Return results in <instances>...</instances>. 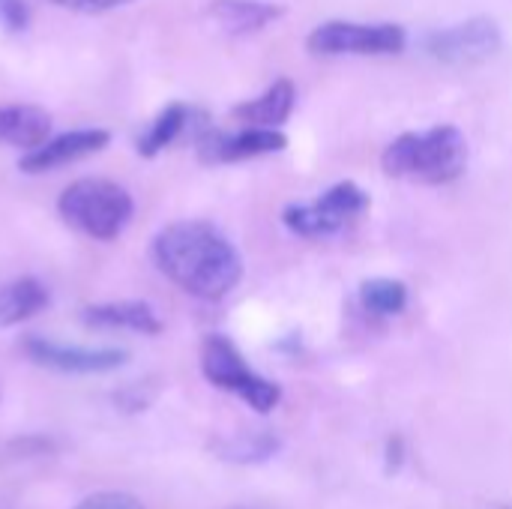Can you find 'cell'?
<instances>
[{
  "instance_id": "obj_1",
  "label": "cell",
  "mask_w": 512,
  "mask_h": 509,
  "mask_svg": "<svg viewBox=\"0 0 512 509\" xmlns=\"http://www.w3.org/2000/svg\"><path fill=\"white\" fill-rule=\"evenodd\" d=\"M153 264L189 297L216 303L243 282V258L237 246L204 219H180L165 225L150 246Z\"/></svg>"
},
{
  "instance_id": "obj_2",
  "label": "cell",
  "mask_w": 512,
  "mask_h": 509,
  "mask_svg": "<svg viewBox=\"0 0 512 509\" xmlns=\"http://www.w3.org/2000/svg\"><path fill=\"white\" fill-rule=\"evenodd\" d=\"M387 177L423 186L456 183L468 171V138L456 123H438L426 132H402L381 153Z\"/></svg>"
},
{
  "instance_id": "obj_3",
  "label": "cell",
  "mask_w": 512,
  "mask_h": 509,
  "mask_svg": "<svg viewBox=\"0 0 512 509\" xmlns=\"http://www.w3.org/2000/svg\"><path fill=\"white\" fill-rule=\"evenodd\" d=\"M57 213L63 216V222L69 228L81 231L84 237L111 243L126 231V225L135 213V201L114 180L81 177L60 192Z\"/></svg>"
},
{
  "instance_id": "obj_4",
  "label": "cell",
  "mask_w": 512,
  "mask_h": 509,
  "mask_svg": "<svg viewBox=\"0 0 512 509\" xmlns=\"http://www.w3.org/2000/svg\"><path fill=\"white\" fill-rule=\"evenodd\" d=\"M201 372L213 387L240 396L258 414H270L282 402V387L276 381H267L258 372H252L249 363L243 360L240 348L222 333H210L204 339Z\"/></svg>"
},
{
  "instance_id": "obj_5",
  "label": "cell",
  "mask_w": 512,
  "mask_h": 509,
  "mask_svg": "<svg viewBox=\"0 0 512 509\" xmlns=\"http://www.w3.org/2000/svg\"><path fill=\"white\" fill-rule=\"evenodd\" d=\"M306 48L318 57H390L408 48V30L393 21H345L333 18L306 36Z\"/></svg>"
},
{
  "instance_id": "obj_6",
  "label": "cell",
  "mask_w": 512,
  "mask_h": 509,
  "mask_svg": "<svg viewBox=\"0 0 512 509\" xmlns=\"http://www.w3.org/2000/svg\"><path fill=\"white\" fill-rule=\"evenodd\" d=\"M369 210V195L354 180H342L321 192L315 201L306 204H288L282 210V225L306 240H321L345 231L357 216Z\"/></svg>"
},
{
  "instance_id": "obj_7",
  "label": "cell",
  "mask_w": 512,
  "mask_h": 509,
  "mask_svg": "<svg viewBox=\"0 0 512 509\" xmlns=\"http://www.w3.org/2000/svg\"><path fill=\"white\" fill-rule=\"evenodd\" d=\"M423 45L432 60L462 69V66H480L492 60L504 45V33L495 18L474 15L468 21L432 30Z\"/></svg>"
},
{
  "instance_id": "obj_8",
  "label": "cell",
  "mask_w": 512,
  "mask_h": 509,
  "mask_svg": "<svg viewBox=\"0 0 512 509\" xmlns=\"http://www.w3.org/2000/svg\"><path fill=\"white\" fill-rule=\"evenodd\" d=\"M24 354L36 366L54 369L63 375H102V372H114L126 366L129 360V354L120 348H78V345H63V342L42 339V336H27Z\"/></svg>"
},
{
  "instance_id": "obj_9",
  "label": "cell",
  "mask_w": 512,
  "mask_h": 509,
  "mask_svg": "<svg viewBox=\"0 0 512 509\" xmlns=\"http://www.w3.org/2000/svg\"><path fill=\"white\" fill-rule=\"evenodd\" d=\"M285 147H288V135L282 129H267V126H243L240 132L210 129L198 141V156L207 165H231V162L282 153Z\"/></svg>"
},
{
  "instance_id": "obj_10",
  "label": "cell",
  "mask_w": 512,
  "mask_h": 509,
  "mask_svg": "<svg viewBox=\"0 0 512 509\" xmlns=\"http://www.w3.org/2000/svg\"><path fill=\"white\" fill-rule=\"evenodd\" d=\"M108 141H111V132H108V129H99V126L72 129V132L45 138V141H42L39 147H33V150H24V156L18 159V168H21L24 174H45V171L72 165V162H78V159H87V156L105 150Z\"/></svg>"
},
{
  "instance_id": "obj_11",
  "label": "cell",
  "mask_w": 512,
  "mask_h": 509,
  "mask_svg": "<svg viewBox=\"0 0 512 509\" xmlns=\"http://www.w3.org/2000/svg\"><path fill=\"white\" fill-rule=\"evenodd\" d=\"M81 321L87 327H99V330H132L141 336H159L162 333V318L144 300H120V303L87 306L81 312Z\"/></svg>"
},
{
  "instance_id": "obj_12",
  "label": "cell",
  "mask_w": 512,
  "mask_h": 509,
  "mask_svg": "<svg viewBox=\"0 0 512 509\" xmlns=\"http://www.w3.org/2000/svg\"><path fill=\"white\" fill-rule=\"evenodd\" d=\"M297 105V87L291 78H276L261 96L246 99L240 105L231 108V117L246 123V126H267V129H279Z\"/></svg>"
},
{
  "instance_id": "obj_13",
  "label": "cell",
  "mask_w": 512,
  "mask_h": 509,
  "mask_svg": "<svg viewBox=\"0 0 512 509\" xmlns=\"http://www.w3.org/2000/svg\"><path fill=\"white\" fill-rule=\"evenodd\" d=\"M207 15L234 36H249L285 15V6L270 0H210Z\"/></svg>"
},
{
  "instance_id": "obj_14",
  "label": "cell",
  "mask_w": 512,
  "mask_h": 509,
  "mask_svg": "<svg viewBox=\"0 0 512 509\" xmlns=\"http://www.w3.org/2000/svg\"><path fill=\"white\" fill-rule=\"evenodd\" d=\"M48 303H51L48 288L33 276H21V279L0 285V330L30 321Z\"/></svg>"
},
{
  "instance_id": "obj_15",
  "label": "cell",
  "mask_w": 512,
  "mask_h": 509,
  "mask_svg": "<svg viewBox=\"0 0 512 509\" xmlns=\"http://www.w3.org/2000/svg\"><path fill=\"white\" fill-rule=\"evenodd\" d=\"M51 132V114L36 105H3L0 108V141L33 150Z\"/></svg>"
},
{
  "instance_id": "obj_16",
  "label": "cell",
  "mask_w": 512,
  "mask_h": 509,
  "mask_svg": "<svg viewBox=\"0 0 512 509\" xmlns=\"http://www.w3.org/2000/svg\"><path fill=\"white\" fill-rule=\"evenodd\" d=\"M189 120H192V108H189V105H183V102L165 105V108L156 114V120L147 126V132L138 138V153H141L144 159L159 156L165 147H171V144L183 135V129L189 126Z\"/></svg>"
},
{
  "instance_id": "obj_17",
  "label": "cell",
  "mask_w": 512,
  "mask_h": 509,
  "mask_svg": "<svg viewBox=\"0 0 512 509\" xmlns=\"http://www.w3.org/2000/svg\"><path fill=\"white\" fill-rule=\"evenodd\" d=\"M408 285L402 279H390V276H378V279H366L360 285V303L369 315L378 318H390L405 312L408 306Z\"/></svg>"
},
{
  "instance_id": "obj_18",
  "label": "cell",
  "mask_w": 512,
  "mask_h": 509,
  "mask_svg": "<svg viewBox=\"0 0 512 509\" xmlns=\"http://www.w3.org/2000/svg\"><path fill=\"white\" fill-rule=\"evenodd\" d=\"M279 453V438L273 432H252V435H237L219 447V456L237 465H258L267 462L270 456Z\"/></svg>"
},
{
  "instance_id": "obj_19",
  "label": "cell",
  "mask_w": 512,
  "mask_h": 509,
  "mask_svg": "<svg viewBox=\"0 0 512 509\" xmlns=\"http://www.w3.org/2000/svg\"><path fill=\"white\" fill-rule=\"evenodd\" d=\"M75 509H144L141 501H135L132 495L126 492H99V495H90L84 498Z\"/></svg>"
},
{
  "instance_id": "obj_20",
  "label": "cell",
  "mask_w": 512,
  "mask_h": 509,
  "mask_svg": "<svg viewBox=\"0 0 512 509\" xmlns=\"http://www.w3.org/2000/svg\"><path fill=\"white\" fill-rule=\"evenodd\" d=\"M30 21V9L24 0H0V24L9 30V33H18L24 30Z\"/></svg>"
},
{
  "instance_id": "obj_21",
  "label": "cell",
  "mask_w": 512,
  "mask_h": 509,
  "mask_svg": "<svg viewBox=\"0 0 512 509\" xmlns=\"http://www.w3.org/2000/svg\"><path fill=\"white\" fill-rule=\"evenodd\" d=\"M63 9H72V12H87V15H99V12H108V9H117V6H126L132 0H51Z\"/></svg>"
},
{
  "instance_id": "obj_22",
  "label": "cell",
  "mask_w": 512,
  "mask_h": 509,
  "mask_svg": "<svg viewBox=\"0 0 512 509\" xmlns=\"http://www.w3.org/2000/svg\"><path fill=\"white\" fill-rule=\"evenodd\" d=\"M402 462H405V441L399 435H393L387 441V447H384V465H387L390 474H396L402 468Z\"/></svg>"
},
{
  "instance_id": "obj_23",
  "label": "cell",
  "mask_w": 512,
  "mask_h": 509,
  "mask_svg": "<svg viewBox=\"0 0 512 509\" xmlns=\"http://www.w3.org/2000/svg\"><path fill=\"white\" fill-rule=\"evenodd\" d=\"M501 509H512V507H501Z\"/></svg>"
}]
</instances>
